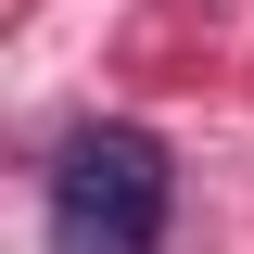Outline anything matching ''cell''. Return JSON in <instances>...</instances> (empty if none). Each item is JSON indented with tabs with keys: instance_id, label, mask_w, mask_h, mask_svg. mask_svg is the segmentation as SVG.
Segmentation results:
<instances>
[{
	"instance_id": "obj_1",
	"label": "cell",
	"mask_w": 254,
	"mask_h": 254,
	"mask_svg": "<svg viewBox=\"0 0 254 254\" xmlns=\"http://www.w3.org/2000/svg\"><path fill=\"white\" fill-rule=\"evenodd\" d=\"M165 203H178V165H165L153 127H127V115H89L51 153V254H153Z\"/></svg>"
}]
</instances>
